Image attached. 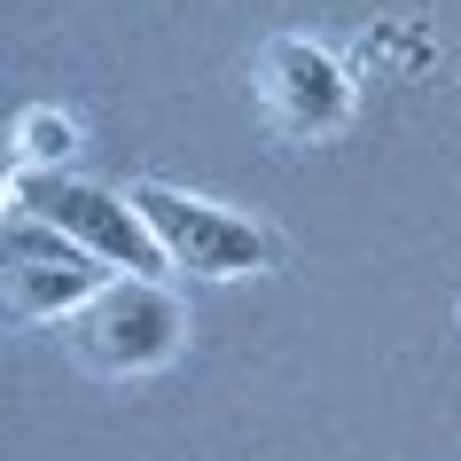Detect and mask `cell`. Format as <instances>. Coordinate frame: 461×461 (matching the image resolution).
<instances>
[{"instance_id": "1", "label": "cell", "mask_w": 461, "mask_h": 461, "mask_svg": "<svg viewBox=\"0 0 461 461\" xmlns=\"http://www.w3.org/2000/svg\"><path fill=\"white\" fill-rule=\"evenodd\" d=\"M133 212L149 219V235L165 243V258L195 282H227V274H258L282 258V235L267 219H243L227 203H203V195H180L165 180H141L133 188Z\"/></svg>"}, {"instance_id": "2", "label": "cell", "mask_w": 461, "mask_h": 461, "mask_svg": "<svg viewBox=\"0 0 461 461\" xmlns=\"http://www.w3.org/2000/svg\"><path fill=\"white\" fill-rule=\"evenodd\" d=\"M8 195H16V212H24V219H40V227H55V235L86 243L95 258H110V267H125V274L172 267L165 243L149 235V219L133 212V195L86 188V180H63V172H16Z\"/></svg>"}, {"instance_id": "3", "label": "cell", "mask_w": 461, "mask_h": 461, "mask_svg": "<svg viewBox=\"0 0 461 461\" xmlns=\"http://www.w3.org/2000/svg\"><path fill=\"white\" fill-rule=\"evenodd\" d=\"M78 360L102 367V375H141V367H165L188 337V313H180V297L157 282V274H125L110 282L102 297L78 305Z\"/></svg>"}, {"instance_id": "4", "label": "cell", "mask_w": 461, "mask_h": 461, "mask_svg": "<svg viewBox=\"0 0 461 461\" xmlns=\"http://www.w3.org/2000/svg\"><path fill=\"white\" fill-rule=\"evenodd\" d=\"M258 102L274 110L282 133L297 141H321V133H337L352 118V78L329 48L313 40H267L258 48Z\"/></svg>"}, {"instance_id": "5", "label": "cell", "mask_w": 461, "mask_h": 461, "mask_svg": "<svg viewBox=\"0 0 461 461\" xmlns=\"http://www.w3.org/2000/svg\"><path fill=\"white\" fill-rule=\"evenodd\" d=\"M86 297H102L95 250H86V243H63L55 227L24 219V227L8 235V305H16L24 321H48V313L86 305Z\"/></svg>"}, {"instance_id": "6", "label": "cell", "mask_w": 461, "mask_h": 461, "mask_svg": "<svg viewBox=\"0 0 461 461\" xmlns=\"http://www.w3.org/2000/svg\"><path fill=\"white\" fill-rule=\"evenodd\" d=\"M71 118H55V110H24L16 118V172H55V165H71Z\"/></svg>"}]
</instances>
